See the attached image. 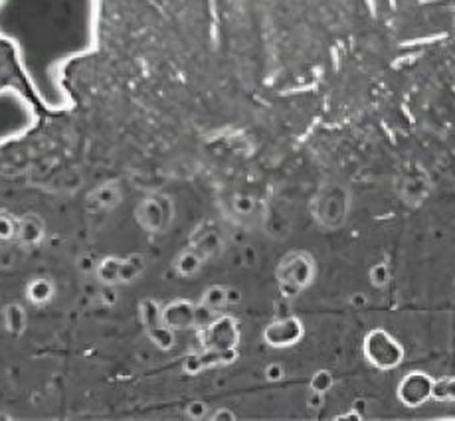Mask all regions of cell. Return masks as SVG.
Here are the masks:
<instances>
[{
	"mask_svg": "<svg viewBox=\"0 0 455 421\" xmlns=\"http://www.w3.org/2000/svg\"><path fill=\"white\" fill-rule=\"evenodd\" d=\"M238 303H242V293H240V289L228 287V305H238Z\"/></svg>",
	"mask_w": 455,
	"mask_h": 421,
	"instance_id": "obj_33",
	"label": "cell"
},
{
	"mask_svg": "<svg viewBox=\"0 0 455 421\" xmlns=\"http://www.w3.org/2000/svg\"><path fill=\"white\" fill-rule=\"evenodd\" d=\"M348 204H351L348 190L339 184H331L317 198V220L325 227H340L347 222Z\"/></svg>",
	"mask_w": 455,
	"mask_h": 421,
	"instance_id": "obj_5",
	"label": "cell"
},
{
	"mask_svg": "<svg viewBox=\"0 0 455 421\" xmlns=\"http://www.w3.org/2000/svg\"><path fill=\"white\" fill-rule=\"evenodd\" d=\"M164 324L174 330L196 327V305L187 299H177L163 306Z\"/></svg>",
	"mask_w": 455,
	"mask_h": 421,
	"instance_id": "obj_9",
	"label": "cell"
},
{
	"mask_svg": "<svg viewBox=\"0 0 455 421\" xmlns=\"http://www.w3.org/2000/svg\"><path fill=\"white\" fill-rule=\"evenodd\" d=\"M101 22L103 0H0V42L46 111L76 109L68 69L100 50Z\"/></svg>",
	"mask_w": 455,
	"mask_h": 421,
	"instance_id": "obj_1",
	"label": "cell"
},
{
	"mask_svg": "<svg viewBox=\"0 0 455 421\" xmlns=\"http://www.w3.org/2000/svg\"><path fill=\"white\" fill-rule=\"evenodd\" d=\"M139 309H141V321H143L147 330L153 329V327H159V324L164 322L163 306L156 303L155 299H143Z\"/></svg>",
	"mask_w": 455,
	"mask_h": 421,
	"instance_id": "obj_18",
	"label": "cell"
},
{
	"mask_svg": "<svg viewBox=\"0 0 455 421\" xmlns=\"http://www.w3.org/2000/svg\"><path fill=\"white\" fill-rule=\"evenodd\" d=\"M323 401H325V393H319V392H313V390H311L309 398H307L309 408H321Z\"/></svg>",
	"mask_w": 455,
	"mask_h": 421,
	"instance_id": "obj_32",
	"label": "cell"
},
{
	"mask_svg": "<svg viewBox=\"0 0 455 421\" xmlns=\"http://www.w3.org/2000/svg\"><path fill=\"white\" fill-rule=\"evenodd\" d=\"M266 380L271 384H277L285 378V366L282 362H271L266 366Z\"/></svg>",
	"mask_w": 455,
	"mask_h": 421,
	"instance_id": "obj_26",
	"label": "cell"
},
{
	"mask_svg": "<svg viewBox=\"0 0 455 421\" xmlns=\"http://www.w3.org/2000/svg\"><path fill=\"white\" fill-rule=\"evenodd\" d=\"M208 419H212V421H234L235 414L228 408H216L214 411H210Z\"/></svg>",
	"mask_w": 455,
	"mask_h": 421,
	"instance_id": "obj_29",
	"label": "cell"
},
{
	"mask_svg": "<svg viewBox=\"0 0 455 421\" xmlns=\"http://www.w3.org/2000/svg\"><path fill=\"white\" fill-rule=\"evenodd\" d=\"M200 305H204L210 311H220L224 306H228V287L224 285H212L208 287L203 293V299H200Z\"/></svg>",
	"mask_w": 455,
	"mask_h": 421,
	"instance_id": "obj_16",
	"label": "cell"
},
{
	"mask_svg": "<svg viewBox=\"0 0 455 421\" xmlns=\"http://www.w3.org/2000/svg\"><path fill=\"white\" fill-rule=\"evenodd\" d=\"M212 342H216L218 350H228L234 348L235 338H238V332H235L234 322L230 319H226L222 322L212 324Z\"/></svg>",
	"mask_w": 455,
	"mask_h": 421,
	"instance_id": "obj_14",
	"label": "cell"
},
{
	"mask_svg": "<svg viewBox=\"0 0 455 421\" xmlns=\"http://www.w3.org/2000/svg\"><path fill=\"white\" fill-rule=\"evenodd\" d=\"M303 337V324L295 317H283L271 322L264 330V340L274 348H287L293 346Z\"/></svg>",
	"mask_w": 455,
	"mask_h": 421,
	"instance_id": "obj_8",
	"label": "cell"
},
{
	"mask_svg": "<svg viewBox=\"0 0 455 421\" xmlns=\"http://www.w3.org/2000/svg\"><path fill=\"white\" fill-rule=\"evenodd\" d=\"M147 337L151 338L153 345L161 350H171L174 346V340H177V337H174V329H171L169 324L164 322L159 324V327L148 329Z\"/></svg>",
	"mask_w": 455,
	"mask_h": 421,
	"instance_id": "obj_19",
	"label": "cell"
},
{
	"mask_svg": "<svg viewBox=\"0 0 455 421\" xmlns=\"http://www.w3.org/2000/svg\"><path fill=\"white\" fill-rule=\"evenodd\" d=\"M95 275H98L100 283L105 285H117L121 283V259L119 258H105L98 263V269H95Z\"/></svg>",
	"mask_w": 455,
	"mask_h": 421,
	"instance_id": "obj_13",
	"label": "cell"
},
{
	"mask_svg": "<svg viewBox=\"0 0 455 421\" xmlns=\"http://www.w3.org/2000/svg\"><path fill=\"white\" fill-rule=\"evenodd\" d=\"M147 258L141 253H133L125 259H121V283H131L145 274Z\"/></svg>",
	"mask_w": 455,
	"mask_h": 421,
	"instance_id": "obj_15",
	"label": "cell"
},
{
	"mask_svg": "<svg viewBox=\"0 0 455 421\" xmlns=\"http://www.w3.org/2000/svg\"><path fill=\"white\" fill-rule=\"evenodd\" d=\"M432 398L435 401H455V378L434 380Z\"/></svg>",
	"mask_w": 455,
	"mask_h": 421,
	"instance_id": "obj_21",
	"label": "cell"
},
{
	"mask_svg": "<svg viewBox=\"0 0 455 421\" xmlns=\"http://www.w3.org/2000/svg\"><path fill=\"white\" fill-rule=\"evenodd\" d=\"M361 417H363L361 411H351V414H343V416H339V419H361Z\"/></svg>",
	"mask_w": 455,
	"mask_h": 421,
	"instance_id": "obj_34",
	"label": "cell"
},
{
	"mask_svg": "<svg viewBox=\"0 0 455 421\" xmlns=\"http://www.w3.org/2000/svg\"><path fill=\"white\" fill-rule=\"evenodd\" d=\"M348 303H351L353 309L363 311V309H366V306H369V297H366L364 293H353L351 299H348Z\"/></svg>",
	"mask_w": 455,
	"mask_h": 421,
	"instance_id": "obj_31",
	"label": "cell"
},
{
	"mask_svg": "<svg viewBox=\"0 0 455 421\" xmlns=\"http://www.w3.org/2000/svg\"><path fill=\"white\" fill-rule=\"evenodd\" d=\"M204 366L206 364L203 362V358H200V356H188L185 361V372L187 374H198Z\"/></svg>",
	"mask_w": 455,
	"mask_h": 421,
	"instance_id": "obj_30",
	"label": "cell"
},
{
	"mask_svg": "<svg viewBox=\"0 0 455 421\" xmlns=\"http://www.w3.org/2000/svg\"><path fill=\"white\" fill-rule=\"evenodd\" d=\"M119 190L117 187H111V184H105L95 190V204L100 208H113L119 204Z\"/></svg>",
	"mask_w": 455,
	"mask_h": 421,
	"instance_id": "obj_22",
	"label": "cell"
},
{
	"mask_svg": "<svg viewBox=\"0 0 455 421\" xmlns=\"http://www.w3.org/2000/svg\"><path fill=\"white\" fill-rule=\"evenodd\" d=\"M427 188H430V184H427L424 174L419 172H408L398 184L402 198H404V202H412V204H418V202L426 198Z\"/></svg>",
	"mask_w": 455,
	"mask_h": 421,
	"instance_id": "obj_10",
	"label": "cell"
},
{
	"mask_svg": "<svg viewBox=\"0 0 455 421\" xmlns=\"http://www.w3.org/2000/svg\"><path fill=\"white\" fill-rule=\"evenodd\" d=\"M185 414H187L188 419H208L210 409H208V406H206L204 401L196 400V401H190V403H188Z\"/></svg>",
	"mask_w": 455,
	"mask_h": 421,
	"instance_id": "obj_25",
	"label": "cell"
},
{
	"mask_svg": "<svg viewBox=\"0 0 455 421\" xmlns=\"http://www.w3.org/2000/svg\"><path fill=\"white\" fill-rule=\"evenodd\" d=\"M38 123L36 105L20 87H0V148L28 137Z\"/></svg>",
	"mask_w": 455,
	"mask_h": 421,
	"instance_id": "obj_2",
	"label": "cell"
},
{
	"mask_svg": "<svg viewBox=\"0 0 455 421\" xmlns=\"http://www.w3.org/2000/svg\"><path fill=\"white\" fill-rule=\"evenodd\" d=\"M364 358L379 370H394L404 361V348L384 329H374L363 342Z\"/></svg>",
	"mask_w": 455,
	"mask_h": 421,
	"instance_id": "obj_3",
	"label": "cell"
},
{
	"mask_svg": "<svg viewBox=\"0 0 455 421\" xmlns=\"http://www.w3.org/2000/svg\"><path fill=\"white\" fill-rule=\"evenodd\" d=\"M26 322H28V317H26V311L22 305H11L6 309V327L12 335H22L26 329Z\"/></svg>",
	"mask_w": 455,
	"mask_h": 421,
	"instance_id": "obj_20",
	"label": "cell"
},
{
	"mask_svg": "<svg viewBox=\"0 0 455 421\" xmlns=\"http://www.w3.org/2000/svg\"><path fill=\"white\" fill-rule=\"evenodd\" d=\"M16 226L11 218H0V238L3 240H8V238H12V235L16 234Z\"/></svg>",
	"mask_w": 455,
	"mask_h": 421,
	"instance_id": "obj_28",
	"label": "cell"
},
{
	"mask_svg": "<svg viewBox=\"0 0 455 421\" xmlns=\"http://www.w3.org/2000/svg\"><path fill=\"white\" fill-rule=\"evenodd\" d=\"M434 378L424 372H410L402 378L398 385V398L408 408L424 406L427 400H432Z\"/></svg>",
	"mask_w": 455,
	"mask_h": 421,
	"instance_id": "obj_7",
	"label": "cell"
},
{
	"mask_svg": "<svg viewBox=\"0 0 455 421\" xmlns=\"http://www.w3.org/2000/svg\"><path fill=\"white\" fill-rule=\"evenodd\" d=\"M279 285L287 297H295L307 287L315 277V261L307 253H290L277 269Z\"/></svg>",
	"mask_w": 455,
	"mask_h": 421,
	"instance_id": "obj_4",
	"label": "cell"
},
{
	"mask_svg": "<svg viewBox=\"0 0 455 421\" xmlns=\"http://www.w3.org/2000/svg\"><path fill=\"white\" fill-rule=\"evenodd\" d=\"M16 234L20 235L24 243L36 245L44 238V226H42L38 218H28V220H24L22 224H19V227H16Z\"/></svg>",
	"mask_w": 455,
	"mask_h": 421,
	"instance_id": "obj_17",
	"label": "cell"
},
{
	"mask_svg": "<svg viewBox=\"0 0 455 421\" xmlns=\"http://www.w3.org/2000/svg\"><path fill=\"white\" fill-rule=\"evenodd\" d=\"M174 216L172 200L169 196L156 195L145 198L137 208V220L148 232H163L169 227Z\"/></svg>",
	"mask_w": 455,
	"mask_h": 421,
	"instance_id": "obj_6",
	"label": "cell"
},
{
	"mask_svg": "<svg viewBox=\"0 0 455 421\" xmlns=\"http://www.w3.org/2000/svg\"><path fill=\"white\" fill-rule=\"evenodd\" d=\"M332 388V374L329 370H319L313 374L311 390L319 393H327Z\"/></svg>",
	"mask_w": 455,
	"mask_h": 421,
	"instance_id": "obj_24",
	"label": "cell"
},
{
	"mask_svg": "<svg viewBox=\"0 0 455 421\" xmlns=\"http://www.w3.org/2000/svg\"><path fill=\"white\" fill-rule=\"evenodd\" d=\"M253 206H256V202H253V198H250V196H238L234 200L235 212H240V214H250Z\"/></svg>",
	"mask_w": 455,
	"mask_h": 421,
	"instance_id": "obj_27",
	"label": "cell"
},
{
	"mask_svg": "<svg viewBox=\"0 0 455 421\" xmlns=\"http://www.w3.org/2000/svg\"><path fill=\"white\" fill-rule=\"evenodd\" d=\"M369 279H371L372 287H376V289L387 287L390 283V279H392L390 267L387 266V263H374V266L369 271Z\"/></svg>",
	"mask_w": 455,
	"mask_h": 421,
	"instance_id": "obj_23",
	"label": "cell"
},
{
	"mask_svg": "<svg viewBox=\"0 0 455 421\" xmlns=\"http://www.w3.org/2000/svg\"><path fill=\"white\" fill-rule=\"evenodd\" d=\"M203 253L200 250H188V251H182L180 256L174 261V269H177V274L180 277H192L196 275L200 269H203Z\"/></svg>",
	"mask_w": 455,
	"mask_h": 421,
	"instance_id": "obj_12",
	"label": "cell"
},
{
	"mask_svg": "<svg viewBox=\"0 0 455 421\" xmlns=\"http://www.w3.org/2000/svg\"><path fill=\"white\" fill-rule=\"evenodd\" d=\"M56 295V283L50 277H34L26 287V299L34 306L48 305Z\"/></svg>",
	"mask_w": 455,
	"mask_h": 421,
	"instance_id": "obj_11",
	"label": "cell"
}]
</instances>
